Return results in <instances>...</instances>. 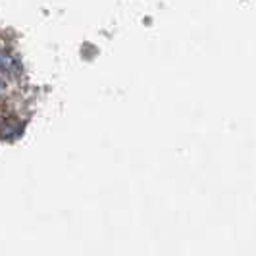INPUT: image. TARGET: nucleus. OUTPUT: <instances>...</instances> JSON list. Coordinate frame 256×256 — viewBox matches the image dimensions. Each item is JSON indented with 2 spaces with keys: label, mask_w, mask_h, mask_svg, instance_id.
<instances>
[{
  "label": "nucleus",
  "mask_w": 256,
  "mask_h": 256,
  "mask_svg": "<svg viewBox=\"0 0 256 256\" xmlns=\"http://www.w3.org/2000/svg\"><path fill=\"white\" fill-rule=\"evenodd\" d=\"M18 64H16V58L8 52L0 50V74H16Z\"/></svg>",
  "instance_id": "nucleus-1"
},
{
  "label": "nucleus",
  "mask_w": 256,
  "mask_h": 256,
  "mask_svg": "<svg viewBox=\"0 0 256 256\" xmlns=\"http://www.w3.org/2000/svg\"><path fill=\"white\" fill-rule=\"evenodd\" d=\"M4 87H6V85H4V81L0 79V94H2V90H4Z\"/></svg>",
  "instance_id": "nucleus-2"
}]
</instances>
